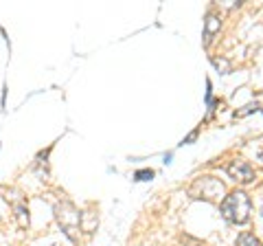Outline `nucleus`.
Listing matches in <instances>:
<instances>
[{"mask_svg": "<svg viewBox=\"0 0 263 246\" xmlns=\"http://www.w3.org/2000/svg\"><path fill=\"white\" fill-rule=\"evenodd\" d=\"M221 216H224L228 222L233 224H246L250 220V198L248 194L241 189H235L233 194H228L224 200H221Z\"/></svg>", "mask_w": 263, "mask_h": 246, "instance_id": "nucleus-1", "label": "nucleus"}, {"mask_svg": "<svg viewBox=\"0 0 263 246\" xmlns=\"http://www.w3.org/2000/svg\"><path fill=\"white\" fill-rule=\"evenodd\" d=\"M15 216H18V224L22 229L29 226V211L24 209V204H18V207H15Z\"/></svg>", "mask_w": 263, "mask_h": 246, "instance_id": "nucleus-8", "label": "nucleus"}, {"mask_svg": "<svg viewBox=\"0 0 263 246\" xmlns=\"http://www.w3.org/2000/svg\"><path fill=\"white\" fill-rule=\"evenodd\" d=\"M154 178V169H138L134 174V180H138V183H145V180H152Z\"/></svg>", "mask_w": 263, "mask_h": 246, "instance_id": "nucleus-9", "label": "nucleus"}, {"mask_svg": "<svg viewBox=\"0 0 263 246\" xmlns=\"http://www.w3.org/2000/svg\"><path fill=\"white\" fill-rule=\"evenodd\" d=\"M237 246H261V242L252 233H241L239 240H237Z\"/></svg>", "mask_w": 263, "mask_h": 246, "instance_id": "nucleus-7", "label": "nucleus"}, {"mask_svg": "<svg viewBox=\"0 0 263 246\" xmlns=\"http://www.w3.org/2000/svg\"><path fill=\"white\" fill-rule=\"evenodd\" d=\"M215 31H219V18L217 15H213V13H209L206 24H204V38H206V44H209V40L215 36Z\"/></svg>", "mask_w": 263, "mask_h": 246, "instance_id": "nucleus-6", "label": "nucleus"}, {"mask_svg": "<svg viewBox=\"0 0 263 246\" xmlns=\"http://www.w3.org/2000/svg\"><path fill=\"white\" fill-rule=\"evenodd\" d=\"M228 176L237 180V183H252L254 180V169L248 161H241V159H235V161H230L228 163Z\"/></svg>", "mask_w": 263, "mask_h": 246, "instance_id": "nucleus-4", "label": "nucleus"}, {"mask_svg": "<svg viewBox=\"0 0 263 246\" xmlns=\"http://www.w3.org/2000/svg\"><path fill=\"white\" fill-rule=\"evenodd\" d=\"M189 194L191 198H197V200H209V202H215V200H224L226 198V189H224V183L213 176H202L197 178L195 183L189 187Z\"/></svg>", "mask_w": 263, "mask_h": 246, "instance_id": "nucleus-2", "label": "nucleus"}, {"mask_svg": "<svg viewBox=\"0 0 263 246\" xmlns=\"http://www.w3.org/2000/svg\"><path fill=\"white\" fill-rule=\"evenodd\" d=\"M97 224H99V220H97V213H92V211H84V213H81L79 226L84 229L86 233H92L95 229H97Z\"/></svg>", "mask_w": 263, "mask_h": 246, "instance_id": "nucleus-5", "label": "nucleus"}, {"mask_svg": "<svg viewBox=\"0 0 263 246\" xmlns=\"http://www.w3.org/2000/svg\"><path fill=\"white\" fill-rule=\"evenodd\" d=\"M171 156H174V154H171V152H169V154H164V163H167V165L171 163Z\"/></svg>", "mask_w": 263, "mask_h": 246, "instance_id": "nucleus-10", "label": "nucleus"}, {"mask_svg": "<svg viewBox=\"0 0 263 246\" xmlns=\"http://www.w3.org/2000/svg\"><path fill=\"white\" fill-rule=\"evenodd\" d=\"M55 218H57V224L62 226L64 235L68 237L70 242H77V231H79L81 213L75 209V204H72V202H60V204H55Z\"/></svg>", "mask_w": 263, "mask_h": 246, "instance_id": "nucleus-3", "label": "nucleus"}, {"mask_svg": "<svg viewBox=\"0 0 263 246\" xmlns=\"http://www.w3.org/2000/svg\"><path fill=\"white\" fill-rule=\"evenodd\" d=\"M259 159H261V161H263V150H261V152H259Z\"/></svg>", "mask_w": 263, "mask_h": 246, "instance_id": "nucleus-11", "label": "nucleus"}]
</instances>
